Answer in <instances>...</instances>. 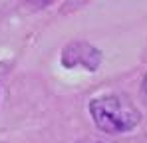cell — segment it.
Segmentation results:
<instances>
[{
  "label": "cell",
  "instance_id": "6da1fadb",
  "mask_svg": "<svg viewBox=\"0 0 147 143\" xmlns=\"http://www.w3.org/2000/svg\"><path fill=\"white\" fill-rule=\"evenodd\" d=\"M90 113L94 123L105 133H127L141 121L139 109L125 95L109 94L90 101Z\"/></svg>",
  "mask_w": 147,
  "mask_h": 143
},
{
  "label": "cell",
  "instance_id": "7a4b0ae2",
  "mask_svg": "<svg viewBox=\"0 0 147 143\" xmlns=\"http://www.w3.org/2000/svg\"><path fill=\"white\" fill-rule=\"evenodd\" d=\"M62 64L66 68H84L96 72L101 64V52L88 42H70L62 52Z\"/></svg>",
  "mask_w": 147,
  "mask_h": 143
},
{
  "label": "cell",
  "instance_id": "3957f363",
  "mask_svg": "<svg viewBox=\"0 0 147 143\" xmlns=\"http://www.w3.org/2000/svg\"><path fill=\"white\" fill-rule=\"evenodd\" d=\"M32 6H36V8H42V6H48V4H52L54 0H28Z\"/></svg>",
  "mask_w": 147,
  "mask_h": 143
},
{
  "label": "cell",
  "instance_id": "277c9868",
  "mask_svg": "<svg viewBox=\"0 0 147 143\" xmlns=\"http://www.w3.org/2000/svg\"><path fill=\"white\" fill-rule=\"evenodd\" d=\"M80 143H111V141H101V139H84Z\"/></svg>",
  "mask_w": 147,
  "mask_h": 143
},
{
  "label": "cell",
  "instance_id": "5b68a950",
  "mask_svg": "<svg viewBox=\"0 0 147 143\" xmlns=\"http://www.w3.org/2000/svg\"><path fill=\"white\" fill-rule=\"evenodd\" d=\"M143 94L147 95V74H145V78H143Z\"/></svg>",
  "mask_w": 147,
  "mask_h": 143
}]
</instances>
